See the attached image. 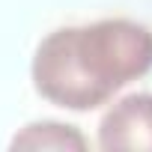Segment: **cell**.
Returning a JSON list of instances; mask_svg holds the SVG:
<instances>
[{"label":"cell","mask_w":152,"mask_h":152,"mask_svg":"<svg viewBox=\"0 0 152 152\" xmlns=\"http://www.w3.org/2000/svg\"><path fill=\"white\" fill-rule=\"evenodd\" d=\"M104 152H152V93H131L107 107L99 122Z\"/></svg>","instance_id":"obj_2"},{"label":"cell","mask_w":152,"mask_h":152,"mask_svg":"<svg viewBox=\"0 0 152 152\" xmlns=\"http://www.w3.org/2000/svg\"><path fill=\"white\" fill-rule=\"evenodd\" d=\"M12 149H33V152H84L90 146V140L66 122H54V119H39V122H27L9 143Z\"/></svg>","instance_id":"obj_3"},{"label":"cell","mask_w":152,"mask_h":152,"mask_svg":"<svg viewBox=\"0 0 152 152\" xmlns=\"http://www.w3.org/2000/svg\"><path fill=\"white\" fill-rule=\"evenodd\" d=\"M152 69V30L128 18H102L48 33L30 63L42 99L66 110H96Z\"/></svg>","instance_id":"obj_1"}]
</instances>
